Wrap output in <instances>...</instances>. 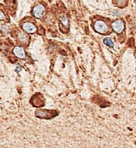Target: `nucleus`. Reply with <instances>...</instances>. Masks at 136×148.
<instances>
[{
  "instance_id": "39448f33",
  "label": "nucleus",
  "mask_w": 136,
  "mask_h": 148,
  "mask_svg": "<svg viewBox=\"0 0 136 148\" xmlns=\"http://www.w3.org/2000/svg\"><path fill=\"white\" fill-rule=\"evenodd\" d=\"M13 53L15 54V55L16 57L19 58V59H26V52H25V50L23 46H17L14 47L13 49Z\"/></svg>"
},
{
  "instance_id": "1a4fd4ad",
  "label": "nucleus",
  "mask_w": 136,
  "mask_h": 148,
  "mask_svg": "<svg viewBox=\"0 0 136 148\" xmlns=\"http://www.w3.org/2000/svg\"><path fill=\"white\" fill-rule=\"evenodd\" d=\"M17 36H18V38H19V41L21 42L22 44L27 45V43L29 42V40H30L29 36H28L27 34L22 32V31H19V33H18V34H17Z\"/></svg>"
},
{
  "instance_id": "f8f14e48",
  "label": "nucleus",
  "mask_w": 136,
  "mask_h": 148,
  "mask_svg": "<svg viewBox=\"0 0 136 148\" xmlns=\"http://www.w3.org/2000/svg\"><path fill=\"white\" fill-rule=\"evenodd\" d=\"M0 30H2L3 33H5V34H7V33L9 32V28L6 25H1L0 26Z\"/></svg>"
},
{
  "instance_id": "20e7f679",
  "label": "nucleus",
  "mask_w": 136,
  "mask_h": 148,
  "mask_svg": "<svg viewBox=\"0 0 136 148\" xmlns=\"http://www.w3.org/2000/svg\"><path fill=\"white\" fill-rule=\"evenodd\" d=\"M31 103L35 107H42L45 104V99L40 93H37L31 99Z\"/></svg>"
},
{
  "instance_id": "6e6552de",
  "label": "nucleus",
  "mask_w": 136,
  "mask_h": 148,
  "mask_svg": "<svg viewBox=\"0 0 136 148\" xmlns=\"http://www.w3.org/2000/svg\"><path fill=\"white\" fill-rule=\"evenodd\" d=\"M59 22H60L59 27H60L61 30L63 32H65V30H67L68 28H69V21H68L67 18L65 15H63V16L60 17Z\"/></svg>"
},
{
  "instance_id": "f257e3e1",
  "label": "nucleus",
  "mask_w": 136,
  "mask_h": 148,
  "mask_svg": "<svg viewBox=\"0 0 136 148\" xmlns=\"http://www.w3.org/2000/svg\"><path fill=\"white\" fill-rule=\"evenodd\" d=\"M108 21H109V19H101L96 20L93 25V27L95 31L98 32V34H104V35L110 34L111 27H110V24L107 23Z\"/></svg>"
},
{
  "instance_id": "9d476101",
  "label": "nucleus",
  "mask_w": 136,
  "mask_h": 148,
  "mask_svg": "<svg viewBox=\"0 0 136 148\" xmlns=\"http://www.w3.org/2000/svg\"><path fill=\"white\" fill-rule=\"evenodd\" d=\"M128 3L129 0H112V3L114 4V6H115L118 8H120V9L127 7L128 5Z\"/></svg>"
},
{
  "instance_id": "0eeeda50",
  "label": "nucleus",
  "mask_w": 136,
  "mask_h": 148,
  "mask_svg": "<svg viewBox=\"0 0 136 148\" xmlns=\"http://www.w3.org/2000/svg\"><path fill=\"white\" fill-rule=\"evenodd\" d=\"M33 15L36 18H41L45 13V7L42 5H37L33 9Z\"/></svg>"
},
{
  "instance_id": "9b49d317",
  "label": "nucleus",
  "mask_w": 136,
  "mask_h": 148,
  "mask_svg": "<svg viewBox=\"0 0 136 148\" xmlns=\"http://www.w3.org/2000/svg\"><path fill=\"white\" fill-rule=\"evenodd\" d=\"M103 42H104L105 45H106L107 46H109V47H111V48H113L114 47V42L113 41L111 40V38H108V37H106V38L103 39Z\"/></svg>"
},
{
  "instance_id": "7ed1b4c3",
  "label": "nucleus",
  "mask_w": 136,
  "mask_h": 148,
  "mask_svg": "<svg viewBox=\"0 0 136 148\" xmlns=\"http://www.w3.org/2000/svg\"><path fill=\"white\" fill-rule=\"evenodd\" d=\"M58 114V111L54 110H37L35 111L36 117L42 119H51L56 117Z\"/></svg>"
},
{
  "instance_id": "ddd939ff",
  "label": "nucleus",
  "mask_w": 136,
  "mask_h": 148,
  "mask_svg": "<svg viewBox=\"0 0 136 148\" xmlns=\"http://www.w3.org/2000/svg\"><path fill=\"white\" fill-rule=\"evenodd\" d=\"M6 19V15L3 13V11H2L0 10V20H5Z\"/></svg>"
},
{
  "instance_id": "423d86ee",
  "label": "nucleus",
  "mask_w": 136,
  "mask_h": 148,
  "mask_svg": "<svg viewBox=\"0 0 136 148\" xmlns=\"http://www.w3.org/2000/svg\"><path fill=\"white\" fill-rule=\"evenodd\" d=\"M22 27H23V30L27 33H29V34H34L37 30V28L35 27V25L33 24V23H29V22H26V23H23Z\"/></svg>"
},
{
  "instance_id": "f03ea898",
  "label": "nucleus",
  "mask_w": 136,
  "mask_h": 148,
  "mask_svg": "<svg viewBox=\"0 0 136 148\" xmlns=\"http://www.w3.org/2000/svg\"><path fill=\"white\" fill-rule=\"evenodd\" d=\"M111 30L114 31L117 34H122L125 31L126 29V23L123 19H116L110 23Z\"/></svg>"
}]
</instances>
